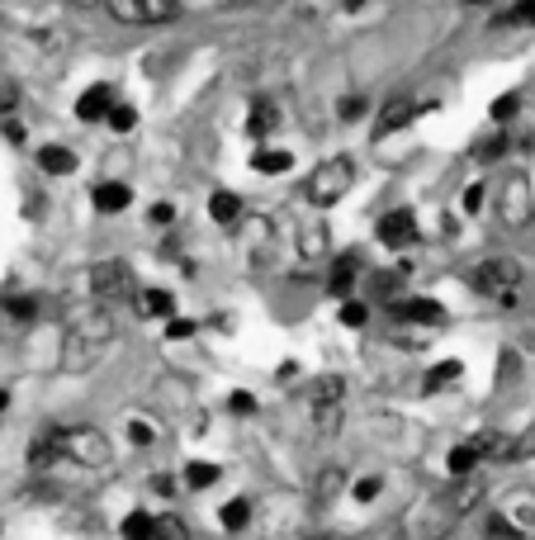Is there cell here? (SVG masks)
<instances>
[{
	"instance_id": "1",
	"label": "cell",
	"mask_w": 535,
	"mask_h": 540,
	"mask_svg": "<svg viewBox=\"0 0 535 540\" xmlns=\"http://www.w3.org/2000/svg\"><path fill=\"white\" fill-rule=\"evenodd\" d=\"M469 285L479 289L488 304L521 308V294H526V270H521L517 256H483L479 266L469 270Z\"/></svg>"
},
{
	"instance_id": "2",
	"label": "cell",
	"mask_w": 535,
	"mask_h": 540,
	"mask_svg": "<svg viewBox=\"0 0 535 540\" xmlns=\"http://www.w3.org/2000/svg\"><path fill=\"white\" fill-rule=\"evenodd\" d=\"M114 342V318L105 304H95V313L76 318V327L67 332V351H62V370H90L95 360L109 351Z\"/></svg>"
},
{
	"instance_id": "3",
	"label": "cell",
	"mask_w": 535,
	"mask_h": 540,
	"mask_svg": "<svg viewBox=\"0 0 535 540\" xmlns=\"http://www.w3.org/2000/svg\"><path fill=\"white\" fill-rule=\"evenodd\" d=\"M90 294H95V304L105 308H119V304H133L138 299V280H133V266L128 261H100V266L90 270Z\"/></svg>"
},
{
	"instance_id": "4",
	"label": "cell",
	"mask_w": 535,
	"mask_h": 540,
	"mask_svg": "<svg viewBox=\"0 0 535 540\" xmlns=\"http://www.w3.org/2000/svg\"><path fill=\"white\" fill-rule=\"evenodd\" d=\"M351 180H356V166L346 162V157H327L322 166H313V176H308L304 195H308V204L327 209V204H337V199L351 190Z\"/></svg>"
},
{
	"instance_id": "5",
	"label": "cell",
	"mask_w": 535,
	"mask_h": 540,
	"mask_svg": "<svg viewBox=\"0 0 535 540\" xmlns=\"http://www.w3.org/2000/svg\"><path fill=\"white\" fill-rule=\"evenodd\" d=\"M62 450H67V460L86 469H105L114 446H109V436L100 427H62Z\"/></svg>"
},
{
	"instance_id": "6",
	"label": "cell",
	"mask_w": 535,
	"mask_h": 540,
	"mask_svg": "<svg viewBox=\"0 0 535 540\" xmlns=\"http://www.w3.org/2000/svg\"><path fill=\"white\" fill-rule=\"evenodd\" d=\"M105 10L119 24H171L180 15V0H105Z\"/></svg>"
},
{
	"instance_id": "7",
	"label": "cell",
	"mask_w": 535,
	"mask_h": 540,
	"mask_svg": "<svg viewBox=\"0 0 535 540\" xmlns=\"http://www.w3.org/2000/svg\"><path fill=\"white\" fill-rule=\"evenodd\" d=\"M412 237H417V218L408 209H393V214L379 218V242L384 247H408Z\"/></svg>"
},
{
	"instance_id": "8",
	"label": "cell",
	"mask_w": 535,
	"mask_h": 540,
	"mask_svg": "<svg viewBox=\"0 0 535 540\" xmlns=\"http://www.w3.org/2000/svg\"><path fill=\"white\" fill-rule=\"evenodd\" d=\"M57 460H67V450H62V427H48L43 436H34V446H29V465L53 469Z\"/></svg>"
},
{
	"instance_id": "9",
	"label": "cell",
	"mask_w": 535,
	"mask_h": 540,
	"mask_svg": "<svg viewBox=\"0 0 535 540\" xmlns=\"http://www.w3.org/2000/svg\"><path fill=\"white\" fill-rule=\"evenodd\" d=\"M479 498H483V479H479V474H460L455 493H450L441 507H446L450 517H464V512H474V507H479Z\"/></svg>"
},
{
	"instance_id": "10",
	"label": "cell",
	"mask_w": 535,
	"mask_h": 540,
	"mask_svg": "<svg viewBox=\"0 0 535 540\" xmlns=\"http://www.w3.org/2000/svg\"><path fill=\"white\" fill-rule=\"evenodd\" d=\"M109 109H114V86H90L81 100H76V119H86V124H95V119H109Z\"/></svg>"
},
{
	"instance_id": "11",
	"label": "cell",
	"mask_w": 535,
	"mask_h": 540,
	"mask_svg": "<svg viewBox=\"0 0 535 540\" xmlns=\"http://www.w3.org/2000/svg\"><path fill=\"white\" fill-rule=\"evenodd\" d=\"M393 318H403V323L441 327V323H446V308L436 304V299H403V304H393Z\"/></svg>"
},
{
	"instance_id": "12",
	"label": "cell",
	"mask_w": 535,
	"mask_h": 540,
	"mask_svg": "<svg viewBox=\"0 0 535 540\" xmlns=\"http://www.w3.org/2000/svg\"><path fill=\"white\" fill-rule=\"evenodd\" d=\"M412 119H417V105H412V100H393V105H384V114L375 119V143L379 138H393V133L408 128Z\"/></svg>"
},
{
	"instance_id": "13",
	"label": "cell",
	"mask_w": 535,
	"mask_h": 540,
	"mask_svg": "<svg viewBox=\"0 0 535 540\" xmlns=\"http://www.w3.org/2000/svg\"><path fill=\"white\" fill-rule=\"evenodd\" d=\"M474 446H479V460H493V465L517 460V436H507V432H483Z\"/></svg>"
},
{
	"instance_id": "14",
	"label": "cell",
	"mask_w": 535,
	"mask_h": 540,
	"mask_svg": "<svg viewBox=\"0 0 535 540\" xmlns=\"http://www.w3.org/2000/svg\"><path fill=\"white\" fill-rule=\"evenodd\" d=\"M346 398V379L341 375H318L313 384H308V403L313 408H322V403H341Z\"/></svg>"
},
{
	"instance_id": "15",
	"label": "cell",
	"mask_w": 535,
	"mask_h": 540,
	"mask_svg": "<svg viewBox=\"0 0 535 540\" xmlns=\"http://www.w3.org/2000/svg\"><path fill=\"white\" fill-rule=\"evenodd\" d=\"M128 185H119V180H105V185H95V209L100 214H119V209H128Z\"/></svg>"
},
{
	"instance_id": "16",
	"label": "cell",
	"mask_w": 535,
	"mask_h": 540,
	"mask_svg": "<svg viewBox=\"0 0 535 540\" xmlns=\"http://www.w3.org/2000/svg\"><path fill=\"white\" fill-rule=\"evenodd\" d=\"M133 304H138L143 318H171V313H176V299H171L166 289H147V294H138Z\"/></svg>"
},
{
	"instance_id": "17",
	"label": "cell",
	"mask_w": 535,
	"mask_h": 540,
	"mask_svg": "<svg viewBox=\"0 0 535 540\" xmlns=\"http://www.w3.org/2000/svg\"><path fill=\"white\" fill-rule=\"evenodd\" d=\"M38 166H43L48 176H72L76 157L67 152V147H38Z\"/></svg>"
},
{
	"instance_id": "18",
	"label": "cell",
	"mask_w": 535,
	"mask_h": 540,
	"mask_svg": "<svg viewBox=\"0 0 535 540\" xmlns=\"http://www.w3.org/2000/svg\"><path fill=\"white\" fill-rule=\"evenodd\" d=\"M341 488H346V469H337V465H327L318 474V493H313V507H327L332 498H337Z\"/></svg>"
},
{
	"instance_id": "19",
	"label": "cell",
	"mask_w": 535,
	"mask_h": 540,
	"mask_svg": "<svg viewBox=\"0 0 535 540\" xmlns=\"http://www.w3.org/2000/svg\"><path fill=\"white\" fill-rule=\"evenodd\" d=\"M209 218H214V223H223V228H228V223H237V218H242V199L228 195V190H218V195L209 199Z\"/></svg>"
},
{
	"instance_id": "20",
	"label": "cell",
	"mask_w": 535,
	"mask_h": 540,
	"mask_svg": "<svg viewBox=\"0 0 535 540\" xmlns=\"http://www.w3.org/2000/svg\"><path fill=\"white\" fill-rule=\"evenodd\" d=\"M299 252H304V261H322L327 256V228L322 223H308L299 233Z\"/></svg>"
},
{
	"instance_id": "21",
	"label": "cell",
	"mask_w": 535,
	"mask_h": 540,
	"mask_svg": "<svg viewBox=\"0 0 535 540\" xmlns=\"http://www.w3.org/2000/svg\"><path fill=\"white\" fill-rule=\"evenodd\" d=\"M502 214H507V223H512V228H521V223H526V185H521V180H512V185H507Z\"/></svg>"
},
{
	"instance_id": "22",
	"label": "cell",
	"mask_w": 535,
	"mask_h": 540,
	"mask_svg": "<svg viewBox=\"0 0 535 540\" xmlns=\"http://www.w3.org/2000/svg\"><path fill=\"white\" fill-rule=\"evenodd\" d=\"M351 285H356V256H341L337 266H332V280H327V289H332L337 299H346V294H351Z\"/></svg>"
},
{
	"instance_id": "23",
	"label": "cell",
	"mask_w": 535,
	"mask_h": 540,
	"mask_svg": "<svg viewBox=\"0 0 535 540\" xmlns=\"http://www.w3.org/2000/svg\"><path fill=\"white\" fill-rule=\"evenodd\" d=\"M460 375H464L460 360H441V365H436V370L427 375V384H422V389H427V394H441V389H450V384H455Z\"/></svg>"
},
{
	"instance_id": "24",
	"label": "cell",
	"mask_w": 535,
	"mask_h": 540,
	"mask_svg": "<svg viewBox=\"0 0 535 540\" xmlns=\"http://www.w3.org/2000/svg\"><path fill=\"white\" fill-rule=\"evenodd\" d=\"M147 540H190V526L180 522V517H152Z\"/></svg>"
},
{
	"instance_id": "25",
	"label": "cell",
	"mask_w": 535,
	"mask_h": 540,
	"mask_svg": "<svg viewBox=\"0 0 535 540\" xmlns=\"http://www.w3.org/2000/svg\"><path fill=\"white\" fill-rule=\"evenodd\" d=\"M251 166H256L261 176H285L289 166H294V157H289V152H256Z\"/></svg>"
},
{
	"instance_id": "26",
	"label": "cell",
	"mask_w": 535,
	"mask_h": 540,
	"mask_svg": "<svg viewBox=\"0 0 535 540\" xmlns=\"http://www.w3.org/2000/svg\"><path fill=\"white\" fill-rule=\"evenodd\" d=\"M270 128H275V105H270V100H256V105H251V119H247V133L261 138Z\"/></svg>"
},
{
	"instance_id": "27",
	"label": "cell",
	"mask_w": 535,
	"mask_h": 540,
	"mask_svg": "<svg viewBox=\"0 0 535 540\" xmlns=\"http://www.w3.org/2000/svg\"><path fill=\"white\" fill-rule=\"evenodd\" d=\"M474 465H479V446H455L450 450V474L460 479V474H474Z\"/></svg>"
},
{
	"instance_id": "28",
	"label": "cell",
	"mask_w": 535,
	"mask_h": 540,
	"mask_svg": "<svg viewBox=\"0 0 535 540\" xmlns=\"http://www.w3.org/2000/svg\"><path fill=\"white\" fill-rule=\"evenodd\" d=\"M313 427H318L322 436H332L341 427V403H322V408H313Z\"/></svg>"
},
{
	"instance_id": "29",
	"label": "cell",
	"mask_w": 535,
	"mask_h": 540,
	"mask_svg": "<svg viewBox=\"0 0 535 540\" xmlns=\"http://www.w3.org/2000/svg\"><path fill=\"white\" fill-rule=\"evenodd\" d=\"M218 517H223V526H228V531H242V526L251 522V503H242V498H232V503L223 507Z\"/></svg>"
},
{
	"instance_id": "30",
	"label": "cell",
	"mask_w": 535,
	"mask_h": 540,
	"mask_svg": "<svg viewBox=\"0 0 535 540\" xmlns=\"http://www.w3.org/2000/svg\"><path fill=\"white\" fill-rule=\"evenodd\" d=\"M218 484V465H185V488H209Z\"/></svg>"
},
{
	"instance_id": "31",
	"label": "cell",
	"mask_w": 535,
	"mask_h": 540,
	"mask_svg": "<svg viewBox=\"0 0 535 540\" xmlns=\"http://www.w3.org/2000/svg\"><path fill=\"white\" fill-rule=\"evenodd\" d=\"M133 124H138V109H133V105H114V109H109V128H114V133H128Z\"/></svg>"
},
{
	"instance_id": "32",
	"label": "cell",
	"mask_w": 535,
	"mask_h": 540,
	"mask_svg": "<svg viewBox=\"0 0 535 540\" xmlns=\"http://www.w3.org/2000/svg\"><path fill=\"white\" fill-rule=\"evenodd\" d=\"M147 531H152V517H147V512H128L124 540H147Z\"/></svg>"
},
{
	"instance_id": "33",
	"label": "cell",
	"mask_w": 535,
	"mask_h": 540,
	"mask_svg": "<svg viewBox=\"0 0 535 540\" xmlns=\"http://www.w3.org/2000/svg\"><path fill=\"white\" fill-rule=\"evenodd\" d=\"M5 313L15 323H29V318H38V299H5Z\"/></svg>"
},
{
	"instance_id": "34",
	"label": "cell",
	"mask_w": 535,
	"mask_h": 540,
	"mask_svg": "<svg viewBox=\"0 0 535 540\" xmlns=\"http://www.w3.org/2000/svg\"><path fill=\"white\" fill-rule=\"evenodd\" d=\"M483 536H488V540H526V536H521V531H517V526L507 522V517H493V522H488V531H483Z\"/></svg>"
},
{
	"instance_id": "35",
	"label": "cell",
	"mask_w": 535,
	"mask_h": 540,
	"mask_svg": "<svg viewBox=\"0 0 535 540\" xmlns=\"http://www.w3.org/2000/svg\"><path fill=\"white\" fill-rule=\"evenodd\" d=\"M498 24H535V0H517V10L498 15Z\"/></svg>"
},
{
	"instance_id": "36",
	"label": "cell",
	"mask_w": 535,
	"mask_h": 540,
	"mask_svg": "<svg viewBox=\"0 0 535 540\" xmlns=\"http://www.w3.org/2000/svg\"><path fill=\"white\" fill-rule=\"evenodd\" d=\"M517 105H521V95H498V100H493V119H498V124H507V119L517 114Z\"/></svg>"
},
{
	"instance_id": "37",
	"label": "cell",
	"mask_w": 535,
	"mask_h": 540,
	"mask_svg": "<svg viewBox=\"0 0 535 540\" xmlns=\"http://www.w3.org/2000/svg\"><path fill=\"white\" fill-rule=\"evenodd\" d=\"M190 337H195V323H185V318L166 323V342H190Z\"/></svg>"
},
{
	"instance_id": "38",
	"label": "cell",
	"mask_w": 535,
	"mask_h": 540,
	"mask_svg": "<svg viewBox=\"0 0 535 540\" xmlns=\"http://www.w3.org/2000/svg\"><path fill=\"white\" fill-rule=\"evenodd\" d=\"M19 109V90H15V81H0V119L5 114H15Z\"/></svg>"
},
{
	"instance_id": "39",
	"label": "cell",
	"mask_w": 535,
	"mask_h": 540,
	"mask_svg": "<svg viewBox=\"0 0 535 540\" xmlns=\"http://www.w3.org/2000/svg\"><path fill=\"white\" fill-rule=\"evenodd\" d=\"M128 441H133V446H152V441H157V432H152L147 422H128Z\"/></svg>"
},
{
	"instance_id": "40",
	"label": "cell",
	"mask_w": 535,
	"mask_h": 540,
	"mask_svg": "<svg viewBox=\"0 0 535 540\" xmlns=\"http://www.w3.org/2000/svg\"><path fill=\"white\" fill-rule=\"evenodd\" d=\"M517 460H535V422L517 436Z\"/></svg>"
},
{
	"instance_id": "41",
	"label": "cell",
	"mask_w": 535,
	"mask_h": 540,
	"mask_svg": "<svg viewBox=\"0 0 535 540\" xmlns=\"http://www.w3.org/2000/svg\"><path fill=\"white\" fill-rule=\"evenodd\" d=\"M341 323H346V327H365V304H341Z\"/></svg>"
},
{
	"instance_id": "42",
	"label": "cell",
	"mask_w": 535,
	"mask_h": 540,
	"mask_svg": "<svg viewBox=\"0 0 535 540\" xmlns=\"http://www.w3.org/2000/svg\"><path fill=\"white\" fill-rule=\"evenodd\" d=\"M483 195H488L483 185H469V190H464V214H479V209H483Z\"/></svg>"
},
{
	"instance_id": "43",
	"label": "cell",
	"mask_w": 535,
	"mask_h": 540,
	"mask_svg": "<svg viewBox=\"0 0 535 540\" xmlns=\"http://www.w3.org/2000/svg\"><path fill=\"white\" fill-rule=\"evenodd\" d=\"M379 488H384L379 479H360V484H356V498H360V503H375V493H379Z\"/></svg>"
},
{
	"instance_id": "44",
	"label": "cell",
	"mask_w": 535,
	"mask_h": 540,
	"mask_svg": "<svg viewBox=\"0 0 535 540\" xmlns=\"http://www.w3.org/2000/svg\"><path fill=\"white\" fill-rule=\"evenodd\" d=\"M502 147H507L502 138H493V143H483V147H479V162H493V157H502Z\"/></svg>"
},
{
	"instance_id": "45",
	"label": "cell",
	"mask_w": 535,
	"mask_h": 540,
	"mask_svg": "<svg viewBox=\"0 0 535 540\" xmlns=\"http://www.w3.org/2000/svg\"><path fill=\"white\" fill-rule=\"evenodd\" d=\"M256 408V398L251 394H232V413H251Z\"/></svg>"
},
{
	"instance_id": "46",
	"label": "cell",
	"mask_w": 535,
	"mask_h": 540,
	"mask_svg": "<svg viewBox=\"0 0 535 540\" xmlns=\"http://www.w3.org/2000/svg\"><path fill=\"white\" fill-rule=\"evenodd\" d=\"M152 488H157L161 498H171V493H176V484H171V474H157V479H152Z\"/></svg>"
},
{
	"instance_id": "47",
	"label": "cell",
	"mask_w": 535,
	"mask_h": 540,
	"mask_svg": "<svg viewBox=\"0 0 535 540\" xmlns=\"http://www.w3.org/2000/svg\"><path fill=\"white\" fill-rule=\"evenodd\" d=\"M171 218H176V209H171V204H157V209H152V223H171Z\"/></svg>"
},
{
	"instance_id": "48",
	"label": "cell",
	"mask_w": 535,
	"mask_h": 540,
	"mask_svg": "<svg viewBox=\"0 0 535 540\" xmlns=\"http://www.w3.org/2000/svg\"><path fill=\"white\" fill-rule=\"evenodd\" d=\"M360 109H365V105H360V100H346V105H341V119H356Z\"/></svg>"
},
{
	"instance_id": "49",
	"label": "cell",
	"mask_w": 535,
	"mask_h": 540,
	"mask_svg": "<svg viewBox=\"0 0 535 540\" xmlns=\"http://www.w3.org/2000/svg\"><path fill=\"white\" fill-rule=\"evenodd\" d=\"M521 342H526V351H535V318L526 323V332H521Z\"/></svg>"
},
{
	"instance_id": "50",
	"label": "cell",
	"mask_w": 535,
	"mask_h": 540,
	"mask_svg": "<svg viewBox=\"0 0 535 540\" xmlns=\"http://www.w3.org/2000/svg\"><path fill=\"white\" fill-rule=\"evenodd\" d=\"M67 5H76V10H86V5H95V0H67Z\"/></svg>"
},
{
	"instance_id": "51",
	"label": "cell",
	"mask_w": 535,
	"mask_h": 540,
	"mask_svg": "<svg viewBox=\"0 0 535 540\" xmlns=\"http://www.w3.org/2000/svg\"><path fill=\"white\" fill-rule=\"evenodd\" d=\"M360 5H365V0H346V10H360Z\"/></svg>"
},
{
	"instance_id": "52",
	"label": "cell",
	"mask_w": 535,
	"mask_h": 540,
	"mask_svg": "<svg viewBox=\"0 0 535 540\" xmlns=\"http://www.w3.org/2000/svg\"><path fill=\"white\" fill-rule=\"evenodd\" d=\"M464 5H488V0H464Z\"/></svg>"
},
{
	"instance_id": "53",
	"label": "cell",
	"mask_w": 535,
	"mask_h": 540,
	"mask_svg": "<svg viewBox=\"0 0 535 540\" xmlns=\"http://www.w3.org/2000/svg\"><path fill=\"white\" fill-rule=\"evenodd\" d=\"M308 540H327V536H308Z\"/></svg>"
}]
</instances>
